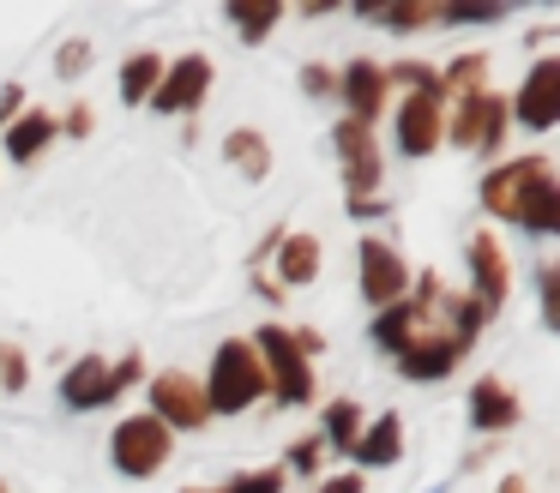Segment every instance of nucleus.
Here are the masks:
<instances>
[{"label": "nucleus", "mask_w": 560, "mask_h": 493, "mask_svg": "<svg viewBox=\"0 0 560 493\" xmlns=\"http://www.w3.org/2000/svg\"><path fill=\"white\" fill-rule=\"evenodd\" d=\"M482 204L494 216H512L518 228H536V235H555L560 228V187L542 156H518V163L494 168L482 180Z\"/></svg>", "instance_id": "f257e3e1"}, {"label": "nucleus", "mask_w": 560, "mask_h": 493, "mask_svg": "<svg viewBox=\"0 0 560 493\" xmlns=\"http://www.w3.org/2000/svg\"><path fill=\"white\" fill-rule=\"evenodd\" d=\"M266 391V373H259L254 349L247 343H223L218 361H211V385H206V409H223V415H242L254 397Z\"/></svg>", "instance_id": "f03ea898"}, {"label": "nucleus", "mask_w": 560, "mask_h": 493, "mask_svg": "<svg viewBox=\"0 0 560 493\" xmlns=\"http://www.w3.org/2000/svg\"><path fill=\"white\" fill-rule=\"evenodd\" d=\"M259 355H266V391L278 385V403H307L314 397V379H307V355L295 349L290 331H278V325H266L259 331Z\"/></svg>", "instance_id": "7ed1b4c3"}, {"label": "nucleus", "mask_w": 560, "mask_h": 493, "mask_svg": "<svg viewBox=\"0 0 560 493\" xmlns=\"http://www.w3.org/2000/svg\"><path fill=\"white\" fill-rule=\"evenodd\" d=\"M170 445H175V433L163 427L158 415H127L121 427H115V463L127 469V476H158L163 469V457H170Z\"/></svg>", "instance_id": "20e7f679"}, {"label": "nucleus", "mask_w": 560, "mask_h": 493, "mask_svg": "<svg viewBox=\"0 0 560 493\" xmlns=\"http://www.w3.org/2000/svg\"><path fill=\"white\" fill-rule=\"evenodd\" d=\"M506 96L494 91H476V96H458V115H452V144L458 151H494L500 139H506Z\"/></svg>", "instance_id": "39448f33"}, {"label": "nucleus", "mask_w": 560, "mask_h": 493, "mask_svg": "<svg viewBox=\"0 0 560 493\" xmlns=\"http://www.w3.org/2000/svg\"><path fill=\"white\" fill-rule=\"evenodd\" d=\"M440 79H422V84H410V96H404V108H398V144L410 156H428L440 144Z\"/></svg>", "instance_id": "423d86ee"}, {"label": "nucleus", "mask_w": 560, "mask_h": 493, "mask_svg": "<svg viewBox=\"0 0 560 493\" xmlns=\"http://www.w3.org/2000/svg\"><path fill=\"white\" fill-rule=\"evenodd\" d=\"M139 379V355H127V361H115V367H103V361H79L73 373H67V385H61V397L73 409H97V403H109L121 385H133Z\"/></svg>", "instance_id": "0eeeda50"}, {"label": "nucleus", "mask_w": 560, "mask_h": 493, "mask_svg": "<svg viewBox=\"0 0 560 493\" xmlns=\"http://www.w3.org/2000/svg\"><path fill=\"white\" fill-rule=\"evenodd\" d=\"M512 115L524 120L530 132H548L560 120V60L548 55V60H536L530 67V79H524V91H518V103H506Z\"/></svg>", "instance_id": "6e6552de"}, {"label": "nucleus", "mask_w": 560, "mask_h": 493, "mask_svg": "<svg viewBox=\"0 0 560 493\" xmlns=\"http://www.w3.org/2000/svg\"><path fill=\"white\" fill-rule=\"evenodd\" d=\"M206 91H211V60L206 55H187V60H175V67H163V79H158V91H151V103L163 108V115H194L199 103H206Z\"/></svg>", "instance_id": "1a4fd4ad"}, {"label": "nucleus", "mask_w": 560, "mask_h": 493, "mask_svg": "<svg viewBox=\"0 0 560 493\" xmlns=\"http://www.w3.org/2000/svg\"><path fill=\"white\" fill-rule=\"evenodd\" d=\"M151 403H158V421L163 427H199V421L211 415L206 409V391H199V379H187V373H158V379H151Z\"/></svg>", "instance_id": "9d476101"}, {"label": "nucleus", "mask_w": 560, "mask_h": 493, "mask_svg": "<svg viewBox=\"0 0 560 493\" xmlns=\"http://www.w3.org/2000/svg\"><path fill=\"white\" fill-rule=\"evenodd\" d=\"M338 156H343V180H350L355 199H368V192L380 187V151H374V127H362V120H343L338 132Z\"/></svg>", "instance_id": "9b49d317"}, {"label": "nucleus", "mask_w": 560, "mask_h": 493, "mask_svg": "<svg viewBox=\"0 0 560 493\" xmlns=\"http://www.w3.org/2000/svg\"><path fill=\"white\" fill-rule=\"evenodd\" d=\"M404 289H410V271H404V259L386 247V240L368 235V240H362V295L380 301V307H398Z\"/></svg>", "instance_id": "f8f14e48"}, {"label": "nucleus", "mask_w": 560, "mask_h": 493, "mask_svg": "<svg viewBox=\"0 0 560 493\" xmlns=\"http://www.w3.org/2000/svg\"><path fill=\"white\" fill-rule=\"evenodd\" d=\"M343 103H350V120H362V127H374V115L386 108V67H374V60H350L338 79Z\"/></svg>", "instance_id": "ddd939ff"}, {"label": "nucleus", "mask_w": 560, "mask_h": 493, "mask_svg": "<svg viewBox=\"0 0 560 493\" xmlns=\"http://www.w3.org/2000/svg\"><path fill=\"white\" fill-rule=\"evenodd\" d=\"M470 265H476V289H482V313L500 307V301H506V283H512L500 240H494V235H476V240H470Z\"/></svg>", "instance_id": "4468645a"}, {"label": "nucleus", "mask_w": 560, "mask_h": 493, "mask_svg": "<svg viewBox=\"0 0 560 493\" xmlns=\"http://www.w3.org/2000/svg\"><path fill=\"white\" fill-rule=\"evenodd\" d=\"M464 349H470L464 337H434V343H410V349L398 355V367L410 373V379H440V373H452V361H458Z\"/></svg>", "instance_id": "2eb2a0df"}, {"label": "nucleus", "mask_w": 560, "mask_h": 493, "mask_svg": "<svg viewBox=\"0 0 560 493\" xmlns=\"http://www.w3.org/2000/svg\"><path fill=\"white\" fill-rule=\"evenodd\" d=\"M470 421H476V433L512 427V421H518V397H512L500 379H482V385L470 391Z\"/></svg>", "instance_id": "dca6fc26"}, {"label": "nucleus", "mask_w": 560, "mask_h": 493, "mask_svg": "<svg viewBox=\"0 0 560 493\" xmlns=\"http://www.w3.org/2000/svg\"><path fill=\"white\" fill-rule=\"evenodd\" d=\"M350 451L362 457L368 469H386V463H398V451H404L398 415H380L374 427H362V433H355V445H350Z\"/></svg>", "instance_id": "f3484780"}, {"label": "nucleus", "mask_w": 560, "mask_h": 493, "mask_svg": "<svg viewBox=\"0 0 560 493\" xmlns=\"http://www.w3.org/2000/svg\"><path fill=\"white\" fill-rule=\"evenodd\" d=\"M49 139H55V115L31 108V115H19V120H13V132H7V151H13L19 163H31V156H37Z\"/></svg>", "instance_id": "a211bd4d"}, {"label": "nucleus", "mask_w": 560, "mask_h": 493, "mask_svg": "<svg viewBox=\"0 0 560 493\" xmlns=\"http://www.w3.org/2000/svg\"><path fill=\"white\" fill-rule=\"evenodd\" d=\"M158 79H163V55H133L121 67V96L127 103H145V96L158 91Z\"/></svg>", "instance_id": "6ab92c4d"}, {"label": "nucleus", "mask_w": 560, "mask_h": 493, "mask_svg": "<svg viewBox=\"0 0 560 493\" xmlns=\"http://www.w3.org/2000/svg\"><path fill=\"white\" fill-rule=\"evenodd\" d=\"M283 283H307V277L319 271V240L314 235H290V247H283Z\"/></svg>", "instance_id": "aec40b11"}, {"label": "nucleus", "mask_w": 560, "mask_h": 493, "mask_svg": "<svg viewBox=\"0 0 560 493\" xmlns=\"http://www.w3.org/2000/svg\"><path fill=\"white\" fill-rule=\"evenodd\" d=\"M223 156H230L242 175H266V168H271V156H266V144H259V132H230Z\"/></svg>", "instance_id": "412c9836"}, {"label": "nucleus", "mask_w": 560, "mask_h": 493, "mask_svg": "<svg viewBox=\"0 0 560 493\" xmlns=\"http://www.w3.org/2000/svg\"><path fill=\"white\" fill-rule=\"evenodd\" d=\"M326 433H331L326 445L350 451V445H355V433H362V409H355V403H331V409H326Z\"/></svg>", "instance_id": "4be33fe9"}, {"label": "nucleus", "mask_w": 560, "mask_h": 493, "mask_svg": "<svg viewBox=\"0 0 560 493\" xmlns=\"http://www.w3.org/2000/svg\"><path fill=\"white\" fill-rule=\"evenodd\" d=\"M230 19L242 24L247 43H259V36H266L271 24H278V7H230Z\"/></svg>", "instance_id": "5701e85b"}, {"label": "nucleus", "mask_w": 560, "mask_h": 493, "mask_svg": "<svg viewBox=\"0 0 560 493\" xmlns=\"http://www.w3.org/2000/svg\"><path fill=\"white\" fill-rule=\"evenodd\" d=\"M230 493H283V469H254V476H242Z\"/></svg>", "instance_id": "b1692460"}, {"label": "nucleus", "mask_w": 560, "mask_h": 493, "mask_svg": "<svg viewBox=\"0 0 560 493\" xmlns=\"http://www.w3.org/2000/svg\"><path fill=\"white\" fill-rule=\"evenodd\" d=\"M0 379L13 385V391L25 385V361H19V349H0Z\"/></svg>", "instance_id": "393cba45"}, {"label": "nucleus", "mask_w": 560, "mask_h": 493, "mask_svg": "<svg viewBox=\"0 0 560 493\" xmlns=\"http://www.w3.org/2000/svg\"><path fill=\"white\" fill-rule=\"evenodd\" d=\"M319 451H326V439H302V445L290 451V463H295V469H319Z\"/></svg>", "instance_id": "a878e982"}, {"label": "nucleus", "mask_w": 560, "mask_h": 493, "mask_svg": "<svg viewBox=\"0 0 560 493\" xmlns=\"http://www.w3.org/2000/svg\"><path fill=\"white\" fill-rule=\"evenodd\" d=\"M302 91H314V96L319 91H338V79H331L326 67H302Z\"/></svg>", "instance_id": "bb28decb"}, {"label": "nucleus", "mask_w": 560, "mask_h": 493, "mask_svg": "<svg viewBox=\"0 0 560 493\" xmlns=\"http://www.w3.org/2000/svg\"><path fill=\"white\" fill-rule=\"evenodd\" d=\"M85 67H91V48H85V43H73V48L61 55V72H85Z\"/></svg>", "instance_id": "cd10ccee"}, {"label": "nucleus", "mask_w": 560, "mask_h": 493, "mask_svg": "<svg viewBox=\"0 0 560 493\" xmlns=\"http://www.w3.org/2000/svg\"><path fill=\"white\" fill-rule=\"evenodd\" d=\"M319 493H362V481H355V476H326V481H319Z\"/></svg>", "instance_id": "c85d7f7f"}, {"label": "nucleus", "mask_w": 560, "mask_h": 493, "mask_svg": "<svg viewBox=\"0 0 560 493\" xmlns=\"http://www.w3.org/2000/svg\"><path fill=\"white\" fill-rule=\"evenodd\" d=\"M19 96H25V91H19V84H7V91H0V115H19Z\"/></svg>", "instance_id": "c756f323"}, {"label": "nucleus", "mask_w": 560, "mask_h": 493, "mask_svg": "<svg viewBox=\"0 0 560 493\" xmlns=\"http://www.w3.org/2000/svg\"><path fill=\"white\" fill-rule=\"evenodd\" d=\"M500 493H524V481H518V476H512V481H506V488H500Z\"/></svg>", "instance_id": "7c9ffc66"}, {"label": "nucleus", "mask_w": 560, "mask_h": 493, "mask_svg": "<svg viewBox=\"0 0 560 493\" xmlns=\"http://www.w3.org/2000/svg\"><path fill=\"white\" fill-rule=\"evenodd\" d=\"M218 493H230V488H218Z\"/></svg>", "instance_id": "2f4dec72"}, {"label": "nucleus", "mask_w": 560, "mask_h": 493, "mask_svg": "<svg viewBox=\"0 0 560 493\" xmlns=\"http://www.w3.org/2000/svg\"><path fill=\"white\" fill-rule=\"evenodd\" d=\"M0 493H7V488H0Z\"/></svg>", "instance_id": "473e14b6"}]
</instances>
